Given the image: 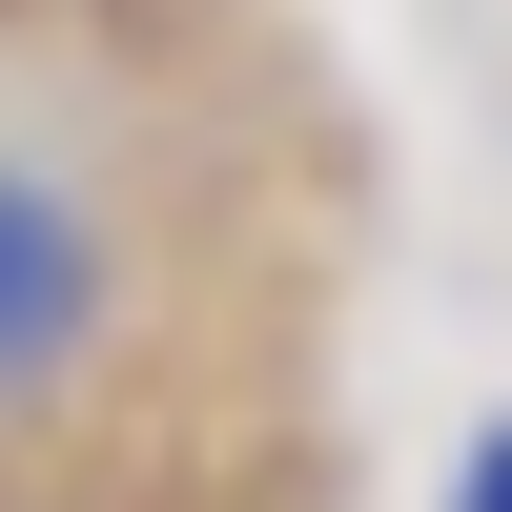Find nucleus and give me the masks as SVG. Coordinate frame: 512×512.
<instances>
[{
  "label": "nucleus",
  "instance_id": "f03ea898",
  "mask_svg": "<svg viewBox=\"0 0 512 512\" xmlns=\"http://www.w3.org/2000/svg\"><path fill=\"white\" fill-rule=\"evenodd\" d=\"M451 512H512V410H492L472 451H451Z\"/></svg>",
  "mask_w": 512,
  "mask_h": 512
},
{
  "label": "nucleus",
  "instance_id": "f257e3e1",
  "mask_svg": "<svg viewBox=\"0 0 512 512\" xmlns=\"http://www.w3.org/2000/svg\"><path fill=\"white\" fill-rule=\"evenodd\" d=\"M123 287L144 246H123V185L82 164V123L0 103V410H62L123 349Z\"/></svg>",
  "mask_w": 512,
  "mask_h": 512
}]
</instances>
